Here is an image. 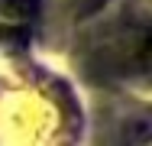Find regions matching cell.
Returning <instances> with one entry per match:
<instances>
[{
	"label": "cell",
	"instance_id": "1",
	"mask_svg": "<svg viewBox=\"0 0 152 146\" xmlns=\"http://www.w3.org/2000/svg\"><path fill=\"white\" fill-rule=\"evenodd\" d=\"M3 3H7V10H10V13L23 16V20L36 16V10H39V0H3Z\"/></svg>",
	"mask_w": 152,
	"mask_h": 146
}]
</instances>
